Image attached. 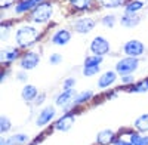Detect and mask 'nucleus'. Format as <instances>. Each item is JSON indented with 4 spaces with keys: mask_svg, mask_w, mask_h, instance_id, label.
<instances>
[{
    "mask_svg": "<svg viewBox=\"0 0 148 145\" xmlns=\"http://www.w3.org/2000/svg\"><path fill=\"white\" fill-rule=\"evenodd\" d=\"M71 40V33L67 28H59L58 31H55L51 37V42L56 46H65L68 42Z\"/></svg>",
    "mask_w": 148,
    "mask_h": 145,
    "instance_id": "nucleus-12",
    "label": "nucleus"
},
{
    "mask_svg": "<svg viewBox=\"0 0 148 145\" xmlns=\"http://www.w3.org/2000/svg\"><path fill=\"white\" fill-rule=\"evenodd\" d=\"M145 6L144 0H130L125 8V14H139V10H142Z\"/></svg>",
    "mask_w": 148,
    "mask_h": 145,
    "instance_id": "nucleus-18",
    "label": "nucleus"
},
{
    "mask_svg": "<svg viewBox=\"0 0 148 145\" xmlns=\"http://www.w3.org/2000/svg\"><path fill=\"white\" fill-rule=\"evenodd\" d=\"M116 21H117L116 15H105V16H102L101 24L104 27H107V28H113L116 25Z\"/></svg>",
    "mask_w": 148,
    "mask_h": 145,
    "instance_id": "nucleus-28",
    "label": "nucleus"
},
{
    "mask_svg": "<svg viewBox=\"0 0 148 145\" xmlns=\"http://www.w3.org/2000/svg\"><path fill=\"white\" fill-rule=\"evenodd\" d=\"M55 114H56V108H55L53 105H47V107H45L43 110L39 113L37 118H36V126H39V127L47 126L49 123L52 122V118L55 117Z\"/></svg>",
    "mask_w": 148,
    "mask_h": 145,
    "instance_id": "nucleus-7",
    "label": "nucleus"
},
{
    "mask_svg": "<svg viewBox=\"0 0 148 145\" xmlns=\"http://www.w3.org/2000/svg\"><path fill=\"white\" fill-rule=\"evenodd\" d=\"M123 52L126 53V56H135L138 58L145 53V44L139 40H129L123 46Z\"/></svg>",
    "mask_w": 148,
    "mask_h": 145,
    "instance_id": "nucleus-6",
    "label": "nucleus"
},
{
    "mask_svg": "<svg viewBox=\"0 0 148 145\" xmlns=\"http://www.w3.org/2000/svg\"><path fill=\"white\" fill-rule=\"evenodd\" d=\"M30 141L28 135L25 133H15L10 138H8V145H27V142Z\"/></svg>",
    "mask_w": 148,
    "mask_h": 145,
    "instance_id": "nucleus-20",
    "label": "nucleus"
},
{
    "mask_svg": "<svg viewBox=\"0 0 148 145\" xmlns=\"http://www.w3.org/2000/svg\"><path fill=\"white\" fill-rule=\"evenodd\" d=\"M102 8H107V9H114V8H119L125 3V0H98Z\"/></svg>",
    "mask_w": 148,
    "mask_h": 145,
    "instance_id": "nucleus-25",
    "label": "nucleus"
},
{
    "mask_svg": "<svg viewBox=\"0 0 148 145\" xmlns=\"http://www.w3.org/2000/svg\"><path fill=\"white\" fill-rule=\"evenodd\" d=\"M16 79H18L19 81H25V80H27V72H25V71H19L18 74H16Z\"/></svg>",
    "mask_w": 148,
    "mask_h": 145,
    "instance_id": "nucleus-36",
    "label": "nucleus"
},
{
    "mask_svg": "<svg viewBox=\"0 0 148 145\" xmlns=\"http://www.w3.org/2000/svg\"><path fill=\"white\" fill-rule=\"evenodd\" d=\"M74 86H76V79H67L64 81V89H74Z\"/></svg>",
    "mask_w": 148,
    "mask_h": 145,
    "instance_id": "nucleus-31",
    "label": "nucleus"
},
{
    "mask_svg": "<svg viewBox=\"0 0 148 145\" xmlns=\"http://www.w3.org/2000/svg\"><path fill=\"white\" fill-rule=\"evenodd\" d=\"M10 127H12L10 120H9L6 116H2V117H0V133H2V135L8 133V132L10 130Z\"/></svg>",
    "mask_w": 148,
    "mask_h": 145,
    "instance_id": "nucleus-27",
    "label": "nucleus"
},
{
    "mask_svg": "<svg viewBox=\"0 0 148 145\" xmlns=\"http://www.w3.org/2000/svg\"><path fill=\"white\" fill-rule=\"evenodd\" d=\"M114 139H116V133H114V130H111V129L101 130L96 136V142L99 145H110V144L114 142Z\"/></svg>",
    "mask_w": 148,
    "mask_h": 145,
    "instance_id": "nucleus-16",
    "label": "nucleus"
},
{
    "mask_svg": "<svg viewBox=\"0 0 148 145\" xmlns=\"http://www.w3.org/2000/svg\"><path fill=\"white\" fill-rule=\"evenodd\" d=\"M45 98H46V95L45 93H39V96H37V98H36V105H42L43 104V101H45Z\"/></svg>",
    "mask_w": 148,
    "mask_h": 145,
    "instance_id": "nucleus-35",
    "label": "nucleus"
},
{
    "mask_svg": "<svg viewBox=\"0 0 148 145\" xmlns=\"http://www.w3.org/2000/svg\"><path fill=\"white\" fill-rule=\"evenodd\" d=\"M113 144L114 145H133L130 141H125V139H121V138H116Z\"/></svg>",
    "mask_w": 148,
    "mask_h": 145,
    "instance_id": "nucleus-33",
    "label": "nucleus"
},
{
    "mask_svg": "<svg viewBox=\"0 0 148 145\" xmlns=\"http://www.w3.org/2000/svg\"><path fill=\"white\" fill-rule=\"evenodd\" d=\"M40 64V53H37V52H34V51H28V52H25L22 56H21V59H19V65H21V68L22 70H34L37 65Z\"/></svg>",
    "mask_w": 148,
    "mask_h": 145,
    "instance_id": "nucleus-5",
    "label": "nucleus"
},
{
    "mask_svg": "<svg viewBox=\"0 0 148 145\" xmlns=\"http://www.w3.org/2000/svg\"><path fill=\"white\" fill-rule=\"evenodd\" d=\"M135 129L139 133H145L148 132V114H142L135 120Z\"/></svg>",
    "mask_w": 148,
    "mask_h": 145,
    "instance_id": "nucleus-21",
    "label": "nucleus"
},
{
    "mask_svg": "<svg viewBox=\"0 0 148 145\" xmlns=\"http://www.w3.org/2000/svg\"><path fill=\"white\" fill-rule=\"evenodd\" d=\"M141 21V16L138 14H125L121 18H120V24L125 28H133L136 27Z\"/></svg>",
    "mask_w": 148,
    "mask_h": 145,
    "instance_id": "nucleus-17",
    "label": "nucleus"
},
{
    "mask_svg": "<svg viewBox=\"0 0 148 145\" xmlns=\"http://www.w3.org/2000/svg\"><path fill=\"white\" fill-rule=\"evenodd\" d=\"M92 98H93V92L92 90H84V92L76 95V98H74L73 104L74 105H83V104H86L88 101H90Z\"/></svg>",
    "mask_w": 148,
    "mask_h": 145,
    "instance_id": "nucleus-22",
    "label": "nucleus"
},
{
    "mask_svg": "<svg viewBox=\"0 0 148 145\" xmlns=\"http://www.w3.org/2000/svg\"><path fill=\"white\" fill-rule=\"evenodd\" d=\"M129 141L133 145H148V136L142 135L139 132H129Z\"/></svg>",
    "mask_w": 148,
    "mask_h": 145,
    "instance_id": "nucleus-19",
    "label": "nucleus"
},
{
    "mask_svg": "<svg viewBox=\"0 0 148 145\" xmlns=\"http://www.w3.org/2000/svg\"><path fill=\"white\" fill-rule=\"evenodd\" d=\"M62 62V56H61L59 53H52L51 56H49V64H52V65H58Z\"/></svg>",
    "mask_w": 148,
    "mask_h": 145,
    "instance_id": "nucleus-30",
    "label": "nucleus"
},
{
    "mask_svg": "<svg viewBox=\"0 0 148 145\" xmlns=\"http://www.w3.org/2000/svg\"><path fill=\"white\" fill-rule=\"evenodd\" d=\"M40 39V31L31 25H21L15 33L16 44L21 49H27Z\"/></svg>",
    "mask_w": 148,
    "mask_h": 145,
    "instance_id": "nucleus-1",
    "label": "nucleus"
},
{
    "mask_svg": "<svg viewBox=\"0 0 148 145\" xmlns=\"http://www.w3.org/2000/svg\"><path fill=\"white\" fill-rule=\"evenodd\" d=\"M15 0H0V6H2L3 9H6V8H9V6H12V3H14Z\"/></svg>",
    "mask_w": 148,
    "mask_h": 145,
    "instance_id": "nucleus-34",
    "label": "nucleus"
},
{
    "mask_svg": "<svg viewBox=\"0 0 148 145\" xmlns=\"http://www.w3.org/2000/svg\"><path fill=\"white\" fill-rule=\"evenodd\" d=\"M139 68V59L135 56H125L116 64V72L119 76H127L133 74L135 71Z\"/></svg>",
    "mask_w": 148,
    "mask_h": 145,
    "instance_id": "nucleus-3",
    "label": "nucleus"
},
{
    "mask_svg": "<svg viewBox=\"0 0 148 145\" xmlns=\"http://www.w3.org/2000/svg\"><path fill=\"white\" fill-rule=\"evenodd\" d=\"M8 34H9V30L8 27H2V40H8Z\"/></svg>",
    "mask_w": 148,
    "mask_h": 145,
    "instance_id": "nucleus-37",
    "label": "nucleus"
},
{
    "mask_svg": "<svg viewBox=\"0 0 148 145\" xmlns=\"http://www.w3.org/2000/svg\"><path fill=\"white\" fill-rule=\"evenodd\" d=\"M39 96V90L34 84H25L21 90V98L25 102H33L36 101V98Z\"/></svg>",
    "mask_w": 148,
    "mask_h": 145,
    "instance_id": "nucleus-15",
    "label": "nucleus"
},
{
    "mask_svg": "<svg viewBox=\"0 0 148 145\" xmlns=\"http://www.w3.org/2000/svg\"><path fill=\"white\" fill-rule=\"evenodd\" d=\"M74 98H76V92L73 89H64V92H61L55 98V102L59 107H68L74 101Z\"/></svg>",
    "mask_w": 148,
    "mask_h": 145,
    "instance_id": "nucleus-14",
    "label": "nucleus"
},
{
    "mask_svg": "<svg viewBox=\"0 0 148 145\" xmlns=\"http://www.w3.org/2000/svg\"><path fill=\"white\" fill-rule=\"evenodd\" d=\"M0 145H8V139L6 138H0Z\"/></svg>",
    "mask_w": 148,
    "mask_h": 145,
    "instance_id": "nucleus-38",
    "label": "nucleus"
},
{
    "mask_svg": "<svg viewBox=\"0 0 148 145\" xmlns=\"http://www.w3.org/2000/svg\"><path fill=\"white\" fill-rule=\"evenodd\" d=\"M21 52L18 47H3L2 51H0V61H2L3 64H10L16 61V59L19 58Z\"/></svg>",
    "mask_w": 148,
    "mask_h": 145,
    "instance_id": "nucleus-10",
    "label": "nucleus"
},
{
    "mask_svg": "<svg viewBox=\"0 0 148 145\" xmlns=\"http://www.w3.org/2000/svg\"><path fill=\"white\" fill-rule=\"evenodd\" d=\"M129 90H130V92H138V93L147 92V90H148V79H144V80H141L139 83H135V86L129 88Z\"/></svg>",
    "mask_w": 148,
    "mask_h": 145,
    "instance_id": "nucleus-26",
    "label": "nucleus"
},
{
    "mask_svg": "<svg viewBox=\"0 0 148 145\" xmlns=\"http://www.w3.org/2000/svg\"><path fill=\"white\" fill-rule=\"evenodd\" d=\"M45 0H21L15 5V14L16 15H22V14H27L28 10H33L37 5H40Z\"/></svg>",
    "mask_w": 148,
    "mask_h": 145,
    "instance_id": "nucleus-13",
    "label": "nucleus"
},
{
    "mask_svg": "<svg viewBox=\"0 0 148 145\" xmlns=\"http://www.w3.org/2000/svg\"><path fill=\"white\" fill-rule=\"evenodd\" d=\"M93 0H68V3L77 10H88L92 6Z\"/></svg>",
    "mask_w": 148,
    "mask_h": 145,
    "instance_id": "nucleus-23",
    "label": "nucleus"
},
{
    "mask_svg": "<svg viewBox=\"0 0 148 145\" xmlns=\"http://www.w3.org/2000/svg\"><path fill=\"white\" fill-rule=\"evenodd\" d=\"M104 62V56L99 55H90L84 59L83 67H101V64Z\"/></svg>",
    "mask_w": 148,
    "mask_h": 145,
    "instance_id": "nucleus-24",
    "label": "nucleus"
},
{
    "mask_svg": "<svg viewBox=\"0 0 148 145\" xmlns=\"http://www.w3.org/2000/svg\"><path fill=\"white\" fill-rule=\"evenodd\" d=\"M53 16V6L49 2H42L31 10V21L36 24H46Z\"/></svg>",
    "mask_w": 148,
    "mask_h": 145,
    "instance_id": "nucleus-2",
    "label": "nucleus"
},
{
    "mask_svg": "<svg viewBox=\"0 0 148 145\" xmlns=\"http://www.w3.org/2000/svg\"><path fill=\"white\" fill-rule=\"evenodd\" d=\"M95 25H96V21L93 18L84 16V18H80V19H77L76 22H74L73 28L76 30L77 33H80V34H88V33H90L95 28Z\"/></svg>",
    "mask_w": 148,
    "mask_h": 145,
    "instance_id": "nucleus-9",
    "label": "nucleus"
},
{
    "mask_svg": "<svg viewBox=\"0 0 148 145\" xmlns=\"http://www.w3.org/2000/svg\"><path fill=\"white\" fill-rule=\"evenodd\" d=\"M117 72L114 71H105L104 74H101V77L98 79V88L99 89H108L117 81Z\"/></svg>",
    "mask_w": 148,
    "mask_h": 145,
    "instance_id": "nucleus-11",
    "label": "nucleus"
},
{
    "mask_svg": "<svg viewBox=\"0 0 148 145\" xmlns=\"http://www.w3.org/2000/svg\"><path fill=\"white\" fill-rule=\"evenodd\" d=\"M99 68L101 67H83V76L92 77V76H95V74L99 72Z\"/></svg>",
    "mask_w": 148,
    "mask_h": 145,
    "instance_id": "nucleus-29",
    "label": "nucleus"
},
{
    "mask_svg": "<svg viewBox=\"0 0 148 145\" xmlns=\"http://www.w3.org/2000/svg\"><path fill=\"white\" fill-rule=\"evenodd\" d=\"M121 77V83L123 84H132L133 81H135V79H133V76L132 74H127V76H120Z\"/></svg>",
    "mask_w": 148,
    "mask_h": 145,
    "instance_id": "nucleus-32",
    "label": "nucleus"
},
{
    "mask_svg": "<svg viewBox=\"0 0 148 145\" xmlns=\"http://www.w3.org/2000/svg\"><path fill=\"white\" fill-rule=\"evenodd\" d=\"M74 122H76V114L74 113H65L62 117H59L53 123V129L58 130V132H68L73 127Z\"/></svg>",
    "mask_w": 148,
    "mask_h": 145,
    "instance_id": "nucleus-8",
    "label": "nucleus"
},
{
    "mask_svg": "<svg viewBox=\"0 0 148 145\" xmlns=\"http://www.w3.org/2000/svg\"><path fill=\"white\" fill-rule=\"evenodd\" d=\"M89 49L92 52V55H99V56H104L107 53H110L111 47H110V42L104 37H101V36H98V37H95L92 42H90V46Z\"/></svg>",
    "mask_w": 148,
    "mask_h": 145,
    "instance_id": "nucleus-4",
    "label": "nucleus"
}]
</instances>
